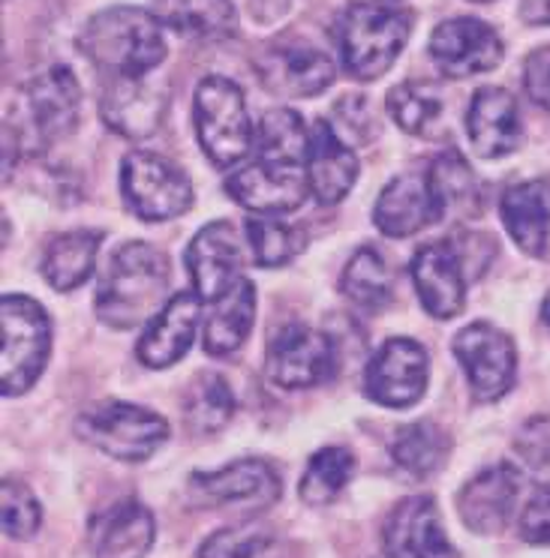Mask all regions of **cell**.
Wrapping results in <instances>:
<instances>
[{"instance_id":"3957f363","label":"cell","mask_w":550,"mask_h":558,"mask_svg":"<svg viewBox=\"0 0 550 558\" xmlns=\"http://www.w3.org/2000/svg\"><path fill=\"white\" fill-rule=\"evenodd\" d=\"M79 49L109 78H145L166 58L159 19L139 7H111L82 31Z\"/></svg>"},{"instance_id":"7402d4cb","label":"cell","mask_w":550,"mask_h":558,"mask_svg":"<svg viewBox=\"0 0 550 558\" xmlns=\"http://www.w3.org/2000/svg\"><path fill=\"white\" fill-rule=\"evenodd\" d=\"M307 183L319 205H340L358 178V159L328 121H316L307 147Z\"/></svg>"},{"instance_id":"ee69618b","label":"cell","mask_w":550,"mask_h":558,"mask_svg":"<svg viewBox=\"0 0 550 558\" xmlns=\"http://www.w3.org/2000/svg\"><path fill=\"white\" fill-rule=\"evenodd\" d=\"M541 318H545V325L550 328V294L545 298V304H541Z\"/></svg>"},{"instance_id":"ba28073f","label":"cell","mask_w":550,"mask_h":558,"mask_svg":"<svg viewBox=\"0 0 550 558\" xmlns=\"http://www.w3.org/2000/svg\"><path fill=\"white\" fill-rule=\"evenodd\" d=\"M121 193L135 217L163 222L193 207V186L178 166L157 154L135 150L121 162Z\"/></svg>"},{"instance_id":"cb8c5ba5","label":"cell","mask_w":550,"mask_h":558,"mask_svg":"<svg viewBox=\"0 0 550 558\" xmlns=\"http://www.w3.org/2000/svg\"><path fill=\"white\" fill-rule=\"evenodd\" d=\"M521 477L512 465H490L478 472L457 496V510L464 517L466 529L476 534H497L512 520L514 501H517Z\"/></svg>"},{"instance_id":"ffe728a7","label":"cell","mask_w":550,"mask_h":558,"mask_svg":"<svg viewBox=\"0 0 550 558\" xmlns=\"http://www.w3.org/2000/svg\"><path fill=\"white\" fill-rule=\"evenodd\" d=\"M412 286L433 318H454L464 310L466 282L452 243H425L412 258Z\"/></svg>"},{"instance_id":"5b68a950","label":"cell","mask_w":550,"mask_h":558,"mask_svg":"<svg viewBox=\"0 0 550 558\" xmlns=\"http://www.w3.org/2000/svg\"><path fill=\"white\" fill-rule=\"evenodd\" d=\"M0 333H3L0 390L3 397H22L37 385L39 373L49 361V316L34 298L7 294L0 301Z\"/></svg>"},{"instance_id":"603a6c76","label":"cell","mask_w":550,"mask_h":558,"mask_svg":"<svg viewBox=\"0 0 550 558\" xmlns=\"http://www.w3.org/2000/svg\"><path fill=\"white\" fill-rule=\"evenodd\" d=\"M445 210L433 195L428 178L421 174H400L394 178L376 198L373 222L388 238H409L416 231L440 222Z\"/></svg>"},{"instance_id":"74e56055","label":"cell","mask_w":550,"mask_h":558,"mask_svg":"<svg viewBox=\"0 0 550 558\" xmlns=\"http://www.w3.org/2000/svg\"><path fill=\"white\" fill-rule=\"evenodd\" d=\"M3 534H10L15 541H25L31 534H37L39 522H43V510L34 493L19 481H7L3 477Z\"/></svg>"},{"instance_id":"2e32d148","label":"cell","mask_w":550,"mask_h":558,"mask_svg":"<svg viewBox=\"0 0 550 558\" xmlns=\"http://www.w3.org/2000/svg\"><path fill=\"white\" fill-rule=\"evenodd\" d=\"M226 193L259 217H277V214H289L295 207L304 205L310 183H307L304 169H289V166L253 159L250 166L238 169L226 181Z\"/></svg>"},{"instance_id":"4dcf8cb0","label":"cell","mask_w":550,"mask_h":558,"mask_svg":"<svg viewBox=\"0 0 550 558\" xmlns=\"http://www.w3.org/2000/svg\"><path fill=\"white\" fill-rule=\"evenodd\" d=\"M449 453V438L430 421L400 426L392 438V460L412 477H428L442 465Z\"/></svg>"},{"instance_id":"8d00e7d4","label":"cell","mask_w":550,"mask_h":558,"mask_svg":"<svg viewBox=\"0 0 550 558\" xmlns=\"http://www.w3.org/2000/svg\"><path fill=\"white\" fill-rule=\"evenodd\" d=\"M388 111L400 130L430 138L442 121V99L425 85H397L388 94Z\"/></svg>"},{"instance_id":"f546056e","label":"cell","mask_w":550,"mask_h":558,"mask_svg":"<svg viewBox=\"0 0 550 558\" xmlns=\"http://www.w3.org/2000/svg\"><path fill=\"white\" fill-rule=\"evenodd\" d=\"M310 133L304 130L301 114L292 109L268 111L256 133V159L274 162V166H289V169H304Z\"/></svg>"},{"instance_id":"30bf717a","label":"cell","mask_w":550,"mask_h":558,"mask_svg":"<svg viewBox=\"0 0 550 558\" xmlns=\"http://www.w3.org/2000/svg\"><path fill=\"white\" fill-rule=\"evenodd\" d=\"M454 357L464 366L476 400L493 402L514 388L517 354H514V342L500 328L485 322L466 325L454 337Z\"/></svg>"},{"instance_id":"f1b7e54d","label":"cell","mask_w":550,"mask_h":558,"mask_svg":"<svg viewBox=\"0 0 550 558\" xmlns=\"http://www.w3.org/2000/svg\"><path fill=\"white\" fill-rule=\"evenodd\" d=\"M256 318V289L250 279H238L232 292L214 301L208 325H205V352L211 357H229L250 337Z\"/></svg>"},{"instance_id":"f6af8a7d","label":"cell","mask_w":550,"mask_h":558,"mask_svg":"<svg viewBox=\"0 0 550 558\" xmlns=\"http://www.w3.org/2000/svg\"><path fill=\"white\" fill-rule=\"evenodd\" d=\"M382 558H388V556H382Z\"/></svg>"},{"instance_id":"6da1fadb","label":"cell","mask_w":550,"mask_h":558,"mask_svg":"<svg viewBox=\"0 0 550 558\" xmlns=\"http://www.w3.org/2000/svg\"><path fill=\"white\" fill-rule=\"evenodd\" d=\"M79 82L67 66H51L19 87L10 114L3 118V162L39 154L61 142L79 121Z\"/></svg>"},{"instance_id":"7c38bea8","label":"cell","mask_w":550,"mask_h":558,"mask_svg":"<svg viewBox=\"0 0 550 558\" xmlns=\"http://www.w3.org/2000/svg\"><path fill=\"white\" fill-rule=\"evenodd\" d=\"M364 390L385 409H409L428 390V352L416 340H388L367 364Z\"/></svg>"},{"instance_id":"d4e9b609","label":"cell","mask_w":550,"mask_h":558,"mask_svg":"<svg viewBox=\"0 0 550 558\" xmlns=\"http://www.w3.org/2000/svg\"><path fill=\"white\" fill-rule=\"evenodd\" d=\"M502 222L512 241L533 258L550 262V183L526 181L505 190L500 205Z\"/></svg>"},{"instance_id":"7bdbcfd3","label":"cell","mask_w":550,"mask_h":558,"mask_svg":"<svg viewBox=\"0 0 550 558\" xmlns=\"http://www.w3.org/2000/svg\"><path fill=\"white\" fill-rule=\"evenodd\" d=\"M521 19L526 25H550V0H521Z\"/></svg>"},{"instance_id":"ac0fdd59","label":"cell","mask_w":550,"mask_h":558,"mask_svg":"<svg viewBox=\"0 0 550 558\" xmlns=\"http://www.w3.org/2000/svg\"><path fill=\"white\" fill-rule=\"evenodd\" d=\"M202 304L205 301L190 292L175 294L171 301H166V306L147 322L145 333L139 337L135 357L147 369H166V366L178 364L196 340Z\"/></svg>"},{"instance_id":"d590c367","label":"cell","mask_w":550,"mask_h":558,"mask_svg":"<svg viewBox=\"0 0 550 558\" xmlns=\"http://www.w3.org/2000/svg\"><path fill=\"white\" fill-rule=\"evenodd\" d=\"M247 243L259 267H283L304 250V234L274 217L247 219Z\"/></svg>"},{"instance_id":"e575fe53","label":"cell","mask_w":550,"mask_h":558,"mask_svg":"<svg viewBox=\"0 0 550 558\" xmlns=\"http://www.w3.org/2000/svg\"><path fill=\"white\" fill-rule=\"evenodd\" d=\"M428 181L433 186V195L442 205V210H461V214H476L478 202H481V186L476 181V171L469 169L457 150H445L433 159V166L428 171Z\"/></svg>"},{"instance_id":"484cf974","label":"cell","mask_w":550,"mask_h":558,"mask_svg":"<svg viewBox=\"0 0 550 558\" xmlns=\"http://www.w3.org/2000/svg\"><path fill=\"white\" fill-rule=\"evenodd\" d=\"M154 534L157 522L142 501H118L94 525V558H145Z\"/></svg>"},{"instance_id":"836d02e7","label":"cell","mask_w":550,"mask_h":558,"mask_svg":"<svg viewBox=\"0 0 550 558\" xmlns=\"http://www.w3.org/2000/svg\"><path fill=\"white\" fill-rule=\"evenodd\" d=\"M235 414V393L226 385V378L208 373L199 378L190 397L183 402V424L193 436H214L223 426L232 421Z\"/></svg>"},{"instance_id":"ab89813d","label":"cell","mask_w":550,"mask_h":558,"mask_svg":"<svg viewBox=\"0 0 550 558\" xmlns=\"http://www.w3.org/2000/svg\"><path fill=\"white\" fill-rule=\"evenodd\" d=\"M514 448L529 465L550 469V417H533L514 438Z\"/></svg>"},{"instance_id":"4316f807","label":"cell","mask_w":550,"mask_h":558,"mask_svg":"<svg viewBox=\"0 0 550 558\" xmlns=\"http://www.w3.org/2000/svg\"><path fill=\"white\" fill-rule=\"evenodd\" d=\"M99 246H103V231L82 229L58 234L46 246V255H43V277H46V282L55 292L79 289L97 267Z\"/></svg>"},{"instance_id":"5bb4252c","label":"cell","mask_w":550,"mask_h":558,"mask_svg":"<svg viewBox=\"0 0 550 558\" xmlns=\"http://www.w3.org/2000/svg\"><path fill=\"white\" fill-rule=\"evenodd\" d=\"M430 54L449 78L488 73L502 61L500 34L478 19H449L433 31Z\"/></svg>"},{"instance_id":"b9f144b4","label":"cell","mask_w":550,"mask_h":558,"mask_svg":"<svg viewBox=\"0 0 550 558\" xmlns=\"http://www.w3.org/2000/svg\"><path fill=\"white\" fill-rule=\"evenodd\" d=\"M526 90L536 106H541L545 111H550V46L548 49H538L529 54L524 73Z\"/></svg>"},{"instance_id":"e0dca14e","label":"cell","mask_w":550,"mask_h":558,"mask_svg":"<svg viewBox=\"0 0 550 558\" xmlns=\"http://www.w3.org/2000/svg\"><path fill=\"white\" fill-rule=\"evenodd\" d=\"M169 90L166 85H151L145 78H109L99 97V118L111 133L123 138H147L157 133L166 118Z\"/></svg>"},{"instance_id":"1f68e13d","label":"cell","mask_w":550,"mask_h":558,"mask_svg":"<svg viewBox=\"0 0 550 558\" xmlns=\"http://www.w3.org/2000/svg\"><path fill=\"white\" fill-rule=\"evenodd\" d=\"M352 474V450L337 448V445L322 448L307 462L304 477H301V486H298V496L304 498L307 505H313V508H325V505H331L349 486Z\"/></svg>"},{"instance_id":"52a82bcc","label":"cell","mask_w":550,"mask_h":558,"mask_svg":"<svg viewBox=\"0 0 550 558\" xmlns=\"http://www.w3.org/2000/svg\"><path fill=\"white\" fill-rule=\"evenodd\" d=\"M75 433L121 462L151 460L169 438L166 417L133 402H103L79 417Z\"/></svg>"},{"instance_id":"d6986e66","label":"cell","mask_w":550,"mask_h":558,"mask_svg":"<svg viewBox=\"0 0 550 558\" xmlns=\"http://www.w3.org/2000/svg\"><path fill=\"white\" fill-rule=\"evenodd\" d=\"M385 556L388 558H457L445 537L440 508L430 496L400 501L385 522Z\"/></svg>"},{"instance_id":"4fadbf2b","label":"cell","mask_w":550,"mask_h":558,"mask_svg":"<svg viewBox=\"0 0 550 558\" xmlns=\"http://www.w3.org/2000/svg\"><path fill=\"white\" fill-rule=\"evenodd\" d=\"M256 70L268 90L295 99L316 97L334 82V61L304 39L274 43L256 61Z\"/></svg>"},{"instance_id":"44dd1931","label":"cell","mask_w":550,"mask_h":558,"mask_svg":"<svg viewBox=\"0 0 550 558\" xmlns=\"http://www.w3.org/2000/svg\"><path fill=\"white\" fill-rule=\"evenodd\" d=\"M466 133L478 157L500 159L514 154L524 142V126L512 94L502 87H481L466 111Z\"/></svg>"},{"instance_id":"bcb514c9","label":"cell","mask_w":550,"mask_h":558,"mask_svg":"<svg viewBox=\"0 0 550 558\" xmlns=\"http://www.w3.org/2000/svg\"><path fill=\"white\" fill-rule=\"evenodd\" d=\"M388 3H392V0H388Z\"/></svg>"},{"instance_id":"277c9868","label":"cell","mask_w":550,"mask_h":558,"mask_svg":"<svg viewBox=\"0 0 550 558\" xmlns=\"http://www.w3.org/2000/svg\"><path fill=\"white\" fill-rule=\"evenodd\" d=\"M412 15L392 3H352L337 19L334 39L346 73L358 82L380 78L404 51Z\"/></svg>"},{"instance_id":"7a4b0ae2","label":"cell","mask_w":550,"mask_h":558,"mask_svg":"<svg viewBox=\"0 0 550 558\" xmlns=\"http://www.w3.org/2000/svg\"><path fill=\"white\" fill-rule=\"evenodd\" d=\"M169 262L151 243H123L97 289V316L106 328H142L166 306Z\"/></svg>"},{"instance_id":"8fae6325","label":"cell","mask_w":550,"mask_h":558,"mask_svg":"<svg viewBox=\"0 0 550 558\" xmlns=\"http://www.w3.org/2000/svg\"><path fill=\"white\" fill-rule=\"evenodd\" d=\"M337 369L334 345L322 330L307 325H286L268 345V378L286 390L316 388Z\"/></svg>"},{"instance_id":"9a60e30c","label":"cell","mask_w":550,"mask_h":558,"mask_svg":"<svg viewBox=\"0 0 550 558\" xmlns=\"http://www.w3.org/2000/svg\"><path fill=\"white\" fill-rule=\"evenodd\" d=\"M187 270L205 304H214L223 294L232 292L241 279V241L229 222H208L190 241Z\"/></svg>"},{"instance_id":"60d3db41","label":"cell","mask_w":550,"mask_h":558,"mask_svg":"<svg viewBox=\"0 0 550 558\" xmlns=\"http://www.w3.org/2000/svg\"><path fill=\"white\" fill-rule=\"evenodd\" d=\"M526 544H550V486H538L521 517Z\"/></svg>"},{"instance_id":"9c48e42d","label":"cell","mask_w":550,"mask_h":558,"mask_svg":"<svg viewBox=\"0 0 550 558\" xmlns=\"http://www.w3.org/2000/svg\"><path fill=\"white\" fill-rule=\"evenodd\" d=\"M280 493V474L265 460L229 462L217 472H196L187 481V501L202 510H265Z\"/></svg>"},{"instance_id":"83f0119b","label":"cell","mask_w":550,"mask_h":558,"mask_svg":"<svg viewBox=\"0 0 550 558\" xmlns=\"http://www.w3.org/2000/svg\"><path fill=\"white\" fill-rule=\"evenodd\" d=\"M159 25L199 43H220L235 34V10L229 0H157Z\"/></svg>"},{"instance_id":"8992f818","label":"cell","mask_w":550,"mask_h":558,"mask_svg":"<svg viewBox=\"0 0 550 558\" xmlns=\"http://www.w3.org/2000/svg\"><path fill=\"white\" fill-rule=\"evenodd\" d=\"M193 118H196L199 145L217 169H232L235 162H241L250 154L256 135L250 126L244 94L235 82L223 75H208L205 82H199Z\"/></svg>"},{"instance_id":"f35d334b","label":"cell","mask_w":550,"mask_h":558,"mask_svg":"<svg viewBox=\"0 0 550 558\" xmlns=\"http://www.w3.org/2000/svg\"><path fill=\"white\" fill-rule=\"evenodd\" d=\"M262 544H265V534L247 525H235V529L211 534L208 541L199 546L196 558H256Z\"/></svg>"},{"instance_id":"d6a6232c","label":"cell","mask_w":550,"mask_h":558,"mask_svg":"<svg viewBox=\"0 0 550 558\" xmlns=\"http://www.w3.org/2000/svg\"><path fill=\"white\" fill-rule=\"evenodd\" d=\"M343 294L361 310H382L392 298V270L373 246H361L346 262L340 279Z\"/></svg>"}]
</instances>
